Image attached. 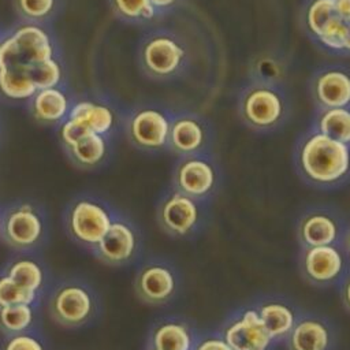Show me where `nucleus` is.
<instances>
[{"mask_svg": "<svg viewBox=\"0 0 350 350\" xmlns=\"http://www.w3.org/2000/svg\"><path fill=\"white\" fill-rule=\"evenodd\" d=\"M66 152L77 167L82 170H93L98 167L107 157V137L89 131L72 146L66 149Z\"/></svg>", "mask_w": 350, "mask_h": 350, "instance_id": "19", "label": "nucleus"}, {"mask_svg": "<svg viewBox=\"0 0 350 350\" xmlns=\"http://www.w3.org/2000/svg\"><path fill=\"white\" fill-rule=\"evenodd\" d=\"M34 312L29 304L0 308V328L11 335L25 332L33 323Z\"/></svg>", "mask_w": 350, "mask_h": 350, "instance_id": "28", "label": "nucleus"}, {"mask_svg": "<svg viewBox=\"0 0 350 350\" xmlns=\"http://www.w3.org/2000/svg\"><path fill=\"white\" fill-rule=\"evenodd\" d=\"M194 350H232L223 338H206Z\"/></svg>", "mask_w": 350, "mask_h": 350, "instance_id": "37", "label": "nucleus"}, {"mask_svg": "<svg viewBox=\"0 0 350 350\" xmlns=\"http://www.w3.org/2000/svg\"><path fill=\"white\" fill-rule=\"evenodd\" d=\"M115 15L130 23H142L154 19L159 14L150 0H109Z\"/></svg>", "mask_w": 350, "mask_h": 350, "instance_id": "27", "label": "nucleus"}, {"mask_svg": "<svg viewBox=\"0 0 350 350\" xmlns=\"http://www.w3.org/2000/svg\"><path fill=\"white\" fill-rule=\"evenodd\" d=\"M67 118L79 122L89 131L104 137H108L116 126L115 109L109 104L94 98L74 101Z\"/></svg>", "mask_w": 350, "mask_h": 350, "instance_id": "17", "label": "nucleus"}, {"mask_svg": "<svg viewBox=\"0 0 350 350\" xmlns=\"http://www.w3.org/2000/svg\"><path fill=\"white\" fill-rule=\"evenodd\" d=\"M206 142L202 120L193 113H179L171 118L168 148L180 156L198 154Z\"/></svg>", "mask_w": 350, "mask_h": 350, "instance_id": "13", "label": "nucleus"}, {"mask_svg": "<svg viewBox=\"0 0 350 350\" xmlns=\"http://www.w3.org/2000/svg\"><path fill=\"white\" fill-rule=\"evenodd\" d=\"M216 183V170L204 156H185L174 171L175 190L191 197L202 198L208 196Z\"/></svg>", "mask_w": 350, "mask_h": 350, "instance_id": "9", "label": "nucleus"}, {"mask_svg": "<svg viewBox=\"0 0 350 350\" xmlns=\"http://www.w3.org/2000/svg\"><path fill=\"white\" fill-rule=\"evenodd\" d=\"M328 345V328L314 319H305L295 323L288 335L290 350H327Z\"/></svg>", "mask_w": 350, "mask_h": 350, "instance_id": "21", "label": "nucleus"}, {"mask_svg": "<svg viewBox=\"0 0 350 350\" xmlns=\"http://www.w3.org/2000/svg\"><path fill=\"white\" fill-rule=\"evenodd\" d=\"M55 57V46L49 33L38 23L25 22L3 38L0 67H30Z\"/></svg>", "mask_w": 350, "mask_h": 350, "instance_id": "3", "label": "nucleus"}, {"mask_svg": "<svg viewBox=\"0 0 350 350\" xmlns=\"http://www.w3.org/2000/svg\"><path fill=\"white\" fill-rule=\"evenodd\" d=\"M37 90V86L29 77L27 67H0V93L5 98L29 101Z\"/></svg>", "mask_w": 350, "mask_h": 350, "instance_id": "22", "label": "nucleus"}, {"mask_svg": "<svg viewBox=\"0 0 350 350\" xmlns=\"http://www.w3.org/2000/svg\"><path fill=\"white\" fill-rule=\"evenodd\" d=\"M347 242H349V246H350V231H349V238H347Z\"/></svg>", "mask_w": 350, "mask_h": 350, "instance_id": "43", "label": "nucleus"}, {"mask_svg": "<svg viewBox=\"0 0 350 350\" xmlns=\"http://www.w3.org/2000/svg\"><path fill=\"white\" fill-rule=\"evenodd\" d=\"M152 345L156 350H190L191 334L185 324L167 321L154 329Z\"/></svg>", "mask_w": 350, "mask_h": 350, "instance_id": "24", "label": "nucleus"}, {"mask_svg": "<svg viewBox=\"0 0 350 350\" xmlns=\"http://www.w3.org/2000/svg\"><path fill=\"white\" fill-rule=\"evenodd\" d=\"M71 105L67 92L60 86H55L37 90L29 100V112L40 124L59 126L67 119Z\"/></svg>", "mask_w": 350, "mask_h": 350, "instance_id": "15", "label": "nucleus"}, {"mask_svg": "<svg viewBox=\"0 0 350 350\" xmlns=\"http://www.w3.org/2000/svg\"><path fill=\"white\" fill-rule=\"evenodd\" d=\"M336 12L346 21H350V0H332Z\"/></svg>", "mask_w": 350, "mask_h": 350, "instance_id": "38", "label": "nucleus"}, {"mask_svg": "<svg viewBox=\"0 0 350 350\" xmlns=\"http://www.w3.org/2000/svg\"><path fill=\"white\" fill-rule=\"evenodd\" d=\"M49 313L64 327H79L94 313V299L88 288L77 283L57 287L49 299Z\"/></svg>", "mask_w": 350, "mask_h": 350, "instance_id": "7", "label": "nucleus"}, {"mask_svg": "<svg viewBox=\"0 0 350 350\" xmlns=\"http://www.w3.org/2000/svg\"><path fill=\"white\" fill-rule=\"evenodd\" d=\"M343 297H345V302H346V305L350 308V279L347 280V283H346V286H345Z\"/></svg>", "mask_w": 350, "mask_h": 350, "instance_id": "40", "label": "nucleus"}, {"mask_svg": "<svg viewBox=\"0 0 350 350\" xmlns=\"http://www.w3.org/2000/svg\"><path fill=\"white\" fill-rule=\"evenodd\" d=\"M313 93L324 108H342L350 105V74L340 68H327L317 74Z\"/></svg>", "mask_w": 350, "mask_h": 350, "instance_id": "16", "label": "nucleus"}, {"mask_svg": "<svg viewBox=\"0 0 350 350\" xmlns=\"http://www.w3.org/2000/svg\"><path fill=\"white\" fill-rule=\"evenodd\" d=\"M305 273L316 283H328L339 276L343 257L334 245L308 247L304 257Z\"/></svg>", "mask_w": 350, "mask_h": 350, "instance_id": "18", "label": "nucleus"}, {"mask_svg": "<svg viewBox=\"0 0 350 350\" xmlns=\"http://www.w3.org/2000/svg\"><path fill=\"white\" fill-rule=\"evenodd\" d=\"M304 175L319 185H331L350 171V146L320 131L309 134L298 152Z\"/></svg>", "mask_w": 350, "mask_h": 350, "instance_id": "1", "label": "nucleus"}, {"mask_svg": "<svg viewBox=\"0 0 350 350\" xmlns=\"http://www.w3.org/2000/svg\"><path fill=\"white\" fill-rule=\"evenodd\" d=\"M317 131L350 146V108H324L317 119Z\"/></svg>", "mask_w": 350, "mask_h": 350, "instance_id": "25", "label": "nucleus"}, {"mask_svg": "<svg viewBox=\"0 0 350 350\" xmlns=\"http://www.w3.org/2000/svg\"><path fill=\"white\" fill-rule=\"evenodd\" d=\"M338 231L336 221L329 215L321 212L305 216L299 224V237L308 247L334 245Z\"/></svg>", "mask_w": 350, "mask_h": 350, "instance_id": "20", "label": "nucleus"}, {"mask_svg": "<svg viewBox=\"0 0 350 350\" xmlns=\"http://www.w3.org/2000/svg\"><path fill=\"white\" fill-rule=\"evenodd\" d=\"M3 350H44V346L37 338L22 332L11 335L5 340Z\"/></svg>", "mask_w": 350, "mask_h": 350, "instance_id": "35", "label": "nucleus"}, {"mask_svg": "<svg viewBox=\"0 0 350 350\" xmlns=\"http://www.w3.org/2000/svg\"><path fill=\"white\" fill-rule=\"evenodd\" d=\"M137 245L138 239L134 228L127 221L115 219L105 237L96 246V253L104 262L120 265L134 257Z\"/></svg>", "mask_w": 350, "mask_h": 350, "instance_id": "12", "label": "nucleus"}, {"mask_svg": "<svg viewBox=\"0 0 350 350\" xmlns=\"http://www.w3.org/2000/svg\"><path fill=\"white\" fill-rule=\"evenodd\" d=\"M200 219L196 198L178 190L164 197L157 209V220L161 228L175 237L187 235L194 230Z\"/></svg>", "mask_w": 350, "mask_h": 350, "instance_id": "10", "label": "nucleus"}, {"mask_svg": "<svg viewBox=\"0 0 350 350\" xmlns=\"http://www.w3.org/2000/svg\"><path fill=\"white\" fill-rule=\"evenodd\" d=\"M60 5V0H14L16 14L30 23H38L52 18Z\"/></svg>", "mask_w": 350, "mask_h": 350, "instance_id": "30", "label": "nucleus"}, {"mask_svg": "<svg viewBox=\"0 0 350 350\" xmlns=\"http://www.w3.org/2000/svg\"><path fill=\"white\" fill-rule=\"evenodd\" d=\"M27 72L38 90L60 86V81L63 77L62 66L55 57L41 62L38 64L30 66L27 68Z\"/></svg>", "mask_w": 350, "mask_h": 350, "instance_id": "31", "label": "nucleus"}, {"mask_svg": "<svg viewBox=\"0 0 350 350\" xmlns=\"http://www.w3.org/2000/svg\"><path fill=\"white\" fill-rule=\"evenodd\" d=\"M86 133H89V130L85 126L70 118H67L63 123L59 124V138L64 150L72 146Z\"/></svg>", "mask_w": 350, "mask_h": 350, "instance_id": "34", "label": "nucleus"}, {"mask_svg": "<svg viewBox=\"0 0 350 350\" xmlns=\"http://www.w3.org/2000/svg\"><path fill=\"white\" fill-rule=\"evenodd\" d=\"M7 275L18 283L21 287L37 293L44 283V272L38 262L30 258H19L15 260L8 271Z\"/></svg>", "mask_w": 350, "mask_h": 350, "instance_id": "26", "label": "nucleus"}, {"mask_svg": "<svg viewBox=\"0 0 350 350\" xmlns=\"http://www.w3.org/2000/svg\"><path fill=\"white\" fill-rule=\"evenodd\" d=\"M189 59L187 46L176 33L160 29L149 33L138 49V60L142 71L160 81L178 77Z\"/></svg>", "mask_w": 350, "mask_h": 350, "instance_id": "2", "label": "nucleus"}, {"mask_svg": "<svg viewBox=\"0 0 350 350\" xmlns=\"http://www.w3.org/2000/svg\"><path fill=\"white\" fill-rule=\"evenodd\" d=\"M346 52H350V21H349V37H347V42H346Z\"/></svg>", "mask_w": 350, "mask_h": 350, "instance_id": "41", "label": "nucleus"}, {"mask_svg": "<svg viewBox=\"0 0 350 350\" xmlns=\"http://www.w3.org/2000/svg\"><path fill=\"white\" fill-rule=\"evenodd\" d=\"M223 339L232 350H267L273 340L256 309H247L231 323L224 329Z\"/></svg>", "mask_w": 350, "mask_h": 350, "instance_id": "11", "label": "nucleus"}, {"mask_svg": "<svg viewBox=\"0 0 350 350\" xmlns=\"http://www.w3.org/2000/svg\"><path fill=\"white\" fill-rule=\"evenodd\" d=\"M242 118L253 127L268 129L279 123L284 113V101L278 90L267 85L249 88L241 100Z\"/></svg>", "mask_w": 350, "mask_h": 350, "instance_id": "8", "label": "nucleus"}, {"mask_svg": "<svg viewBox=\"0 0 350 350\" xmlns=\"http://www.w3.org/2000/svg\"><path fill=\"white\" fill-rule=\"evenodd\" d=\"M176 290L174 272L164 264H149L135 278V291L148 304L160 305L167 302Z\"/></svg>", "mask_w": 350, "mask_h": 350, "instance_id": "14", "label": "nucleus"}, {"mask_svg": "<svg viewBox=\"0 0 350 350\" xmlns=\"http://www.w3.org/2000/svg\"><path fill=\"white\" fill-rule=\"evenodd\" d=\"M1 42H3V38L0 37V46H1Z\"/></svg>", "mask_w": 350, "mask_h": 350, "instance_id": "44", "label": "nucleus"}, {"mask_svg": "<svg viewBox=\"0 0 350 350\" xmlns=\"http://www.w3.org/2000/svg\"><path fill=\"white\" fill-rule=\"evenodd\" d=\"M258 314L272 339L288 336L295 325L294 312L284 304H265L258 309Z\"/></svg>", "mask_w": 350, "mask_h": 350, "instance_id": "23", "label": "nucleus"}, {"mask_svg": "<svg viewBox=\"0 0 350 350\" xmlns=\"http://www.w3.org/2000/svg\"><path fill=\"white\" fill-rule=\"evenodd\" d=\"M180 0H150L153 7L157 10V12H165L170 11L171 8L176 7Z\"/></svg>", "mask_w": 350, "mask_h": 350, "instance_id": "39", "label": "nucleus"}, {"mask_svg": "<svg viewBox=\"0 0 350 350\" xmlns=\"http://www.w3.org/2000/svg\"><path fill=\"white\" fill-rule=\"evenodd\" d=\"M338 16L340 15L336 12L332 0H310L305 12V23L308 30L317 38Z\"/></svg>", "mask_w": 350, "mask_h": 350, "instance_id": "29", "label": "nucleus"}, {"mask_svg": "<svg viewBox=\"0 0 350 350\" xmlns=\"http://www.w3.org/2000/svg\"><path fill=\"white\" fill-rule=\"evenodd\" d=\"M171 118L159 107L144 105L134 109L126 122V135L138 149L157 152L168 148Z\"/></svg>", "mask_w": 350, "mask_h": 350, "instance_id": "5", "label": "nucleus"}, {"mask_svg": "<svg viewBox=\"0 0 350 350\" xmlns=\"http://www.w3.org/2000/svg\"><path fill=\"white\" fill-rule=\"evenodd\" d=\"M113 217L101 201L92 197L74 200L67 212V228L79 243L94 247L108 232Z\"/></svg>", "mask_w": 350, "mask_h": 350, "instance_id": "4", "label": "nucleus"}, {"mask_svg": "<svg viewBox=\"0 0 350 350\" xmlns=\"http://www.w3.org/2000/svg\"><path fill=\"white\" fill-rule=\"evenodd\" d=\"M152 350H156V349H152Z\"/></svg>", "mask_w": 350, "mask_h": 350, "instance_id": "45", "label": "nucleus"}, {"mask_svg": "<svg viewBox=\"0 0 350 350\" xmlns=\"http://www.w3.org/2000/svg\"><path fill=\"white\" fill-rule=\"evenodd\" d=\"M36 294L21 287L15 283L7 273L0 276V308L16 305V304H29L36 299Z\"/></svg>", "mask_w": 350, "mask_h": 350, "instance_id": "32", "label": "nucleus"}, {"mask_svg": "<svg viewBox=\"0 0 350 350\" xmlns=\"http://www.w3.org/2000/svg\"><path fill=\"white\" fill-rule=\"evenodd\" d=\"M1 221H3V215L0 213V232H1Z\"/></svg>", "mask_w": 350, "mask_h": 350, "instance_id": "42", "label": "nucleus"}, {"mask_svg": "<svg viewBox=\"0 0 350 350\" xmlns=\"http://www.w3.org/2000/svg\"><path fill=\"white\" fill-rule=\"evenodd\" d=\"M257 71L262 79H276L282 74L279 63L272 59L261 60L257 66Z\"/></svg>", "mask_w": 350, "mask_h": 350, "instance_id": "36", "label": "nucleus"}, {"mask_svg": "<svg viewBox=\"0 0 350 350\" xmlns=\"http://www.w3.org/2000/svg\"><path fill=\"white\" fill-rule=\"evenodd\" d=\"M349 37V21L342 16L335 18L317 37V40L327 48L334 51H345Z\"/></svg>", "mask_w": 350, "mask_h": 350, "instance_id": "33", "label": "nucleus"}, {"mask_svg": "<svg viewBox=\"0 0 350 350\" xmlns=\"http://www.w3.org/2000/svg\"><path fill=\"white\" fill-rule=\"evenodd\" d=\"M44 234V219L38 208L30 202L11 205L3 213L1 235L15 249L36 246Z\"/></svg>", "mask_w": 350, "mask_h": 350, "instance_id": "6", "label": "nucleus"}]
</instances>
